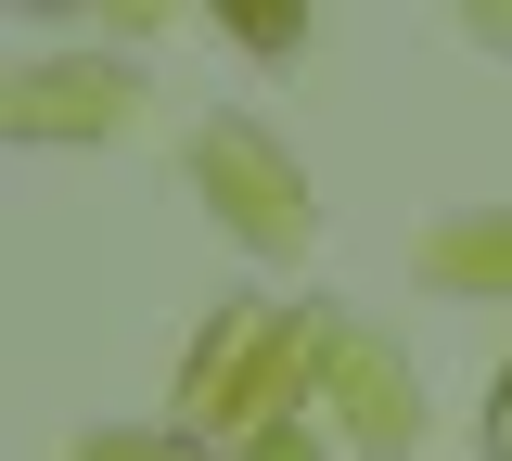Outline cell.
I'll list each match as a JSON object with an SVG mask.
<instances>
[{
  "mask_svg": "<svg viewBox=\"0 0 512 461\" xmlns=\"http://www.w3.org/2000/svg\"><path fill=\"white\" fill-rule=\"evenodd\" d=\"M192 167L231 180V218H244L256 244H295V180L269 167V141H256V129H205V141H192Z\"/></svg>",
  "mask_w": 512,
  "mask_h": 461,
  "instance_id": "cell-1",
  "label": "cell"
},
{
  "mask_svg": "<svg viewBox=\"0 0 512 461\" xmlns=\"http://www.w3.org/2000/svg\"><path fill=\"white\" fill-rule=\"evenodd\" d=\"M487 449L512 461V372H500V410H487Z\"/></svg>",
  "mask_w": 512,
  "mask_h": 461,
  "instance_id": "cell-2",
  "label": "cell"
}]
</instances>
